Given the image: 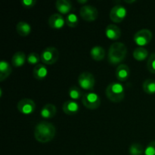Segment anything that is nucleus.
<instances>
[{
  "label": "nucleus",
  "instance_id": "c756f323",
  "mask_svg": "<svg viewBox=\"0 0 155 155\" xmlns=\"http://www.w3.org/2000/svg\"><path fill=\"white\" fill-rule=\"evenodd\" d=\"M36 0H22L21 1V4L24 8H30L33 7L36 5Z\"/></svg>",
  "mask_w": 155,
  "mask_h": 155
},
{
  "label": "nucleus",
  "instance_id": "a878e982",
  "mask_svg": "<svg viewBox=\"0 0 155 155\" xmlns=\"http://www.w3.org/2000/svg\"><path fill=\"white\" fill-rule=\"evenodd\" d=\"M68 95L73 100H77L80 97H83V95L82 93L81 89H79L77 86H72L70 88L69 91H68Z\"/></svg>",
  "mask_w": 155,
  "mask_h": 155
},
{
  "label": "nucleus",
  "instance_id": "423d86ee",
  "mask_svg": "<svg viewBox=\"0 0 155 155\" xmlns=\"http://www.w3.org/2000/svg\"><path fill=\"white\" fill-rule=\"evenodd\" d=\"M78 83L82 89L87 91H92L95 84V77L90 72L85 71L79 76Z\"/></svg>",
  "mask_w": 155,
  "mask_h": 155
},
{
  "label": "nucleus",
  "instance_id": "cd10ccee",
  "mask_svg": "<svg viewBox=\"0 0 155 155\" xmlns=\"http://www.w3.org/2000/svg\"><path fill=\"white\" fill-rule=\"evenodd\" d=\"M147 68L148 71L152 74H155V52L149 56L147 62Z\"/></svg>",
  "mask_w": 155,
  "mask_h": 155
},
{
  "label": "nucleus",
  "instance_id": "aec40b11",
  "mask_svg": "<svg viewBox=\"0 0 155 155\" xmlns=\"http://www.w3.org/2000/svg\"><path fill=\"white\" fill-rule=\"evenodd\" d=\"M26 54L23 51H17L12 58V63L15 68H21L25 64Z\"/></svg>",
  "mask_w": 155,
  "mask_h": 155
},
{
  "label": "nucleus",
  "instance_id": "c85d7f7f",
  "mask_svg": "<svg viewBox=\"0 0 155 155\" xmlns=\"http://www.w3.org/2000/svg\"><path fill=\"white\" fill-rule=\"evenodd\" d=\"M145 155H155V141L150 142L145 150Z\"/></svg>",
  "mask_w": 155,
  "mask_h": 155
},
{
  "label": "nucleus",
  "instance_id": "2eb2a0df",
  "mask_svg": "<svg viewBox=\"0 0 155 155\" xmlns=\"http://www.w3.org/2000/svg\"><path fill=\"white\" fill-rule=\"evenodd\" d=\"M105 35L111 40H117L121 36V30L115 24H109L105 29Z\"/></svg>",
  "mask_w": 155,
  "mask_h": 155
},
{
  "label": "nucleus",
  "instance_id": "7ed1b4c3",
  "mask_svg": "<svg viewBox=\"0 0 155 155\" xmlns=\"http://www.w3.org/2000/svg\"><path fill=\"white\" fill-rule=\"evenodd\" d=\"M105 94L110 101L118 103L124 100L125 96V89L121 83L113 82L107 86Z\"/></svg>",
  "mask_w": 155,
  "mask_h": 155
},
{
  "label": "nucleus",
  "instance_id": "0eeeda50",
  "mask_svg": "<svg viewBox=\"0 0 155 155\" xmlns=\"http://www.w3.org/2000/svg\"><path fill=\"white\" fill-rule=\"evenodd\" d=\"M151 39L152 33L148 29H141L138 30L133 36V40L138 45H139V47L148 45L151 42Z\"/></svg>",
  "mask_w": 155,
  "mask_h": 155
},
{
  "label": "nucleus",
  "instance_id": "f3484780",
  "mask_svg": "<svg viewBox=\"0 0 155 155\" xmlns=\"http://www.w3.org/2000/svg\"><path fill=\"white\" fill-rule=\"evenodd\" d=\"M55 6L57 10L61 14L69 15L70 12L72 10V4L68 0H58L55 2Z\"/></svg>",
  "mask_w": 155,
  "mask_h": 155
},
{
  "label": "nucleus",
  "instance_id": "b1692460",
  "mask_svg": "<svg viewBox=\"0 0 155 155\" xmlns=\"http://www.w3.org/2000/svg\"><path fill=\"white\" fill-rule=\"evenodd\" d=\"M129 153L130 155H142L145 151L141 144L133 143L129 148Z\"/></svg>",
  "mask_w": 155,
  "mask_h": 155
},
{
  "label": "nucleus",
  "instance_id": "4468645a",
  "mask_svg": "<svg viewBox=\"0 0 155 155\" xmlns=\"http://www.w3.org/2000/svg\"><path fill=\"white\" fill-rule=\"evenodd\" d=\"M56 113H57V107L51 103H48V104H45L41 109L40 111L41 117L45 119H50V118L54 117Z\"/></svg>",
  "mask_w": 155,
  "mask_h": 155
},
{
  "label": "nucleus",
  "instance_id": "5701e85b",
  "mask_svg": "<svg viewBox=\"0 0 155 155\" xmlns=\"http://www.w3.org/2000/svg\"><path fill=\"white\" fill-rule=\"evenodd\" d=\"M143 90L148 94L155 93V80L152 79H147L143 82L142 84Z\"/></svg>",
  "mask_w": 155,
  "mask_h": 155
},
{
  "label": "nucleus",
  "instance_id": "7c9ffc66",
  "mask_svg": "<svg viewBox=\"0 0 155 155\" xmlns=\"http://www.w3.org/2000/svg\"><path fill=\"white\" fill-rule=\"evenodd\" d=\"M87 0H78L77 1V2L78 3H81V4H83V3H86L87 2Z\"/></svg>",
  "mask_w": 155,
  "mask_h": 155
},
{
  "label": "nucleus",
  "instance_id": "393cba45",
  "mask_svg": "<svg viewBox=\"0 0 155 155\" xmlns=\"http://www.w3.org/2000/svg\"><path fill=\"white\" fill-rule=\"evenodd\" d=\"M66 24L70 27H76L79 24V18L74 13H70L66 18Z\"/></svg>",
  "mask_w": 155,
  "mask_h": 155
},
{
  "label": "nucleus",
  "instance_id": "4be33fe9",
  "mask_svg": "<svg viewBox=\"0 0 155 155\" xmlns=\"http://www.w3.org/2000/svg\"><path fill=\"white\" fill-rule=\"evenodd\" d=\"M148 56V51L144 47H137L133 51V57L139 61H143Z\"/></svg>",
  "mask_w": 155,
  "mask_h": 155
},
{
  "label": "nucleus",
  "instance_id": "dca6fc26",
  "mask_svg": "<svg viewBox=\"0 0 155 155\" xmlns=\"http://www.w3.org/2000/svg\"><path fill=\"white\" fill-rule=\"evenodd\" d=\"M48 68L44 64H39L36 65L33 70V74L35 79L38 80H42L48 76Z\"/></svg>",
  "mask_w": 155,
  "mask_h": 155
},
{
  "label": "nucleus",
  "instance_id": "6ab92c4d",
  "mask_svg": "<svg viewBox=\"0 0 155 155\" xmlns=\"http://www.w3.org/2000/svg\"><path fill=\"white\" fill-rule=\"evenodd\" d=\"M90 55L92 59L96 61H101L105 56V51L104 48L99 45H95L92 47L90 50Z\"/></svg>",
  "mask_w": 155,
  "mask_h": 155
},
{
  "label": "nucleus",
  "instance_id": "1a4fd4ad",
  "mask_svg": "<svg viewBox=\"0 0 155 155\" xmlns=\"http://www.w3.org/2000/svg\"><path fill=\"white\" fill-rule=\"evenodd\" d=\"M80 15L81 18L86 21H95L98 15V9L93 5H85L80 8Z\"/></svg>",
  "mask_w": 155,
  "mask_h": 155
},
{
  "label": "nucleus",
  "instance_id": "20e7f679",
  "mask_svg": "<svg viewBox=\"0 0 155 155\" xmlns=\"http://www.w3.org/2000/svg\"><path fill=\"white\" fill-rule=\"evenodd\" d=\"M40 58L42 63L45 64H54L58 60L59 51L55 47H46L42 50Z\"/></svg>",
  "mask_w": 155,
  "mask_h": 155
},
{
  "label": "nucleus",
  "instance_id": "39448f33",
  "mask_svg": "<svg viewBox=\"0 0 155 155\" xmlns=\"http://www.w3.org/2000/svg\"><path fill=\"white\" fill-rule=\"evenodd\" d=\"M82 102L83 105L90 110H95L98 108L101 104V99L98 94L95 92H86L82 97Z\"/></svg>",
  "mask_w": 155,
  "mask_h": 155
},
{
  "label": "nucleus",
  "instance_id": "9b49d317",
  "mask_svg": "<svg viewBox=\"0 0 155 155\" xmlns=\"http://www.w3.org/2000/svg\"><path fill=\"white\" fill-rule=\"evenodd\" d=\"M65 22L66 21L63 18V16L58 13H54L51 15L48 21V25L51 28L55 29V30H59V29L62 28L65 24Z\"/></svg>",
  "mask_w": 155,
  "mask_h": 155
},
{
  "label": "nucleus",
  "instance_id": "412c9836",
  "mask_svg": "<svg viewBox=\"0 0 155 155\" xmlns=\"http://www.w3.org/2000/svg\"><path fill=\"white\" fill-rule=\"evenodd\" d=\"M16 30L21 36H27L31 32V26L25 21H20L17 24Z\"/></svg>",
  "mask_w": 155,
  "mask_h": 155
},
{
  "label": "nucleus",
  "instance_id": "bb28decb",
  "mask_svg": "<svg viewBox=\"0 0 155 155\" xmlns=\"http://www.w3.org/2000/svg\"><path fill=\"white\" fill-rule=\"evenodd\" d=\"M40 60H41V58L39 57V54H37V53L36 52L30 53L27 58V62H28V64H32V65L39 64L38 63H39Z\"/></svg>",
  "mask_w": 155,
  "mask_h": 155
},
{
  "label": "nucleus",
  "instance_id": "ddd939ff",
  "mask_svg": "<svg viewBox=\"0 0 155 155\" xmlns=\"http://www.w3.org/2000/svg\"><path fill=\"white\" fill-rule=\"evenodd\" d=\"M62 109L66 114L75 115L80 110V105L76 101H72V100H68L64 103Z\"/></svg>",
  "mask_w": 155,
  "mask_h": 155
},
{
  "label": "nucleus",
  "instance_id": "a211bd4d",
  "mask_svg": "<svg viewBox=\"0 0 155 155\" xmlns=\"http://www.w3.org/2000/svg\"><path fill=\"white\" fill-rule=\"evenodd\" d=\"M12 72V68L8 62L2 60L0 62V81L3 82L9 77Z\"/></svg>",
  "mask_w": 155,
  "mask_h": 155
},
{
  "label": "nucleus",
  "instance_id": "f8f14e48",
  "mask_svg": "<svg viewBox=\"0 0 155 155\" xmlns=\"http://www.w3.org/2000/svg\"><path fill=\"white\" fill-rule=\"evenodd\" d=\"M130 68L127 64H120L117 68L116 72H115V76H116L117 79L121 82L127 81L130 77Z\"/></svg>",
  "mask_w": 155,
  "mask_h": 155
},
{
  "label": "nucleus",
  "instance_id": "6e6552de",
  "mask_svg": "<svg viewBox=\"0 0 155 155\" xmlns=\"http://www.w3.org/2000/svg\"><path fill=\"white\" fill-rule=\"evenodd\" d=\"M127 15V10L122 5H116L110 10L109 16L114 23H120L125 19Z\"/></svg>",
  "mask_w": 155,
  "mask_h": 155
},
{
  "label": "nucleus",
  "instance_id": "9d476101",
  "mask_svg": "<svg viewBox=\"0 0 155 155\" xmlns=\"http://www.w3.org/2000/svg\"><path fill=\"white\" fill-rule=\"evenodd\" d=\"M17 108L23 114L28 115L34 111L36 109V104L30 98H23L18 101Z\"/></svg>",
  "mask_w": 155,
  "mask_h": 155
},
{
  "label": "nucleus",
  "instance_id": "2f4dec72",
  "mask_svg": "<svg viewBox=\"0 0 155 155\" xmlns=\"http://www.w3.org/2000/svg\"><path fill=\"white\" fill-rule=\"evenodd\" d=\"M125 2L127 3H133V2H135L136 1H134V0H132V1H125Z\"/></svg>",
  "mask_w": 155,
  "mask_h": 155
},
{
  "label": "nucleus",
  "instance_id": "f257e3e1",
  "mask_svg": "<svg viewBox=\"0 0 155 155\" xmlns=\"http://www.w3.org/2000/svg\"><path fill=\"white\" fill-rule=\"evenodd\" d=\"M56 134V129L51 123L42 121L36 124L34 129L35 139L41 143L51 142Z\"/></svg>",
  "mask_w": 155,
  "mask_h": 155
},
{
  "label": "nucleus",
  "instance_id": "f03ea898",
  "mask_svg": "<svg viewBox=\"0 0 155 155\" xmlns=\"http://www.w3.org/2000/svg\"><path fill=\"white\" fill-rule=\"evenodd\" d=\"M127 54V46L123 42H114L109 48L107 60L111 65L119 64L125 60Z\"/></svg>",
  "mask_w": 155,
  "mask_h": 155
}]
</instances>
